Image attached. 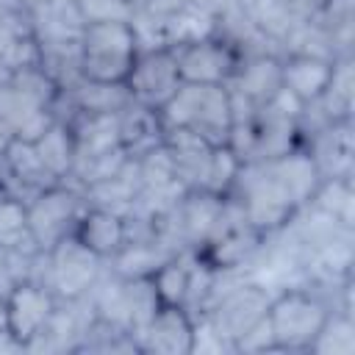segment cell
<instances>
[{
    "label": "cell",
    "mask_w": 355,
    "mask_h": 355,
    "mask_svg": "<svg viewBox=\"0 0 355 355\" xmlns=\"http://www.w3.org/2000/svg\"><path fill=\"white\" fill-rule=\"evenodd\" d=\"M58 94V83L42 64L25 67L0 80V116L14 128L17 139L36 141L55 122Z\"/></svg>",
    "instance_id": "cell-1"
},
{
    "label": "cell",
    "mask_w": 355,
    "mask_h": 355,
    "mask_svg": "<svg viewBox=\"0 0 355 355\" xmlns=\"http://www.w3.org/2000/svg\"><path fill=\"white\" fill-rule=\"evenodd\" d=\"M78 47H80L78 55L80 78L94 83H125L141 50L139 33L128 19L86 22Z\"/></svg>",
    "instance_id": "cell-2"
},
{
    "label": "cell",
    "mask_w": 355,
    "mask_h": 355,
    "mask_svg": "<svg viewBox=\"0 0 355 355\" xmlns=\"http://www.w3.org/2000/svg\"><path fill=\"white\" fill-rule=\"evenodd\" d=\"M227 197L239 202L244 219L263 236L286 227L300 211L272 172L269 161H244L233 178V186L227 189Z\"/></svg>",
    "instance_id": "cell-3"
},
{
    "label": "cell",
    "mask_w": 355,
    "mask_h": 355,
    "mask_svg": "<svg viewBox=\"0 0 355 355\" xmlns=\"http://www.w3.org/2000/svg\"><path fill=\"white\" fill-rule=\"evenodd\" d=\"M333 311L324 291L313 286H286L272 294L266 319L277 344V352H308L322 322Z\"/></svg>",
    "instance_id": "cell-4"
},
{
    "label": "cell",
    "mask_w": 355,
    "mask_h": 355,
    "mask_svg": "<svg viewBox=\"0 0 355 355\" xmlns=\"http://www.w3.org/2000/svg\"><path fill=\"white\" fill-rule=\"evenodd\" d=\"M164 130L189 128L211 144H225L233 116H230V92L227 86L205 83H180L172 100L158 111Z\"/></svg>",
    "instance_id": "cell-5"
},
{
    "label": "cell",
    "mask_w": 355,
    "mask_h": 355,
    "mask_svg": "<svg viewBox=\"0 0 355 355\" xmlns=\"http://www.w3.org/2000/svg\"><path fill=\"white\" fill-rule=\"evenodd\" d=\"M89 200L83 194V189L72 180H61L44 191H39L28 205V233L36 241V247L42 252L53 250L58 241H64L67 236L75 233L78 219L83 216Z\"/></svg>",
    "instance_id": "cell-6"
},
{
    "label": "cell",
    "mask_w": 355,
    "mask_h": 355,
    "mask_svg": "<svg viewBox=\"0 0 355 355\" xmlns=\"http://www.w3.org/2000/svg\"><path fill=\"white\" fill-rule=\"evenodd\" d=\"M108 261L83 247L75 236H67L47 250V288L58 300H80L105 272Z\"/></svg>",
    "instance_id": "cell-7"
},
{
    "label": "cell",
    "mask_w": 355,
    "mask_h": 355,
    "mask_svg": "<svg viewBox=\"0 0 355 355\" xmlns=\"http://www.w3.org/2000/svg\"><path fill=\"white\" fill-rule=\"evenodd\" d=\"M180 72L175 61V50L161 44V47H141L128 78L125 89L136 105H144L150 111H161L172 94L180 89Z\"/></svg>",
    "instance_id": "cell-8"
},
{
    "label": "cell",
    "mask_w": 355,
    "mask_h": 355,
    "mask_svg": "<svg viewBox=\"0 0 355 355\" xmlns=\"http://www.w3.org/2000/svg\"><path fill=\"white\" fill-rule=\"evenodd\" d=\"M178 72L183 83H205V86H225L236 67H239V47L222 39L219 33L197 36L172 47Z\"/></svg>",
    "instance_id": "cell-9"
},
{
    "label": "cell",
    "mask_w": 355,
    "mask_h": 355,
    "mask_svg": "<svg viewBox=\"0 0 355 355\" xmlns=\"http://www.w3.org/2000/svg\"><path fill=\"white\" fill-rule=\"evenodd\" d=\"M39 64L31 14L17 0H0V80Z\"/></svg>",
    "instance_id": "cell-10"
},
{
    "label": "cell",
    "mask_w": 355,
    "mask_h": 355,
    "mask_svg": "<svg viewBox=\"0 0 355 355\" xmlns=\"http://www.w3.org/2000/svg\"><path fill=\"white\" fill-rule=\"evenodd\" d=\"M225 86L258 108L272 103L283 89V53H269V50L241 53L239 67Z\"/></svg>",
    "instance_id": "cell-11"
},
{
    "label": "cell",
    "mask_w": 355,
    "mask_h": 355,
    "mask_svg": "<svg viewBox=\"0 0 355 355\" xmlns=\"http://www.w3.org/2000/svg\"><path fill=\"white\" fill-rule=\"evenodd\" d=\"M141 352L158 355H191L194 316L180 305H161L136 336Z\"/></svg>",
    "instance_id": "cell-12"
},
{
    "label": "cell",
    "mask_w": 355,
    "mask_h": 355,
    "mask_svg": "<svg viewBox=\"0 0 355 355\" xmlns=\"http://www.w3.org/2000/svg\"><path fill=\"white\" fill-rule=\"evenodd\" d=\"M58 305V297L33 280H22L8 288V330L28 347L36 333L47 324Z\"/></svg>",
    "instance_id": "cell-13"
},
{
    "label": "cell",
    "mask_w": 355,
    "mask_h": 355,
    "mask_svg": "<svg viewBox=\"0 0 355 355\" xmlns=\"http://www.w3.org/2000/svg\"><path fill=\"white\" fill-rule=\"evenodd\" d=\"M330 58L305 55V53H283V92H288L302 108L316 103L333 78Z\"/></svg>",
    "instance_id": "cell-14"
},
{
    "label": "cell",
    "mask_w": 355,
    "mask_h": 355,
    "mask_svg": "<svg viewBox=\"0 0 355 355\" xmlns=\"http://www.w3.org/2000/svg\"><path fill=\"white\" fill-rule=\"evenodd\" d=\"M83 247H89L94 255H100L103 261H111L128 241L125 233V216L111 211V208H100V205H86L83 216L78 219V227L72 233Z\"/></svg>",
    "instance_id": "cell-15"
},
{
    "label": "cell",
    "mask_w": 355,
    "mask_h": 355,
    "mask_svg": "<svg viewBox=\"0 0 355 355\" xmlns=\"http://www.w3.org/2000/svg\"><path fill=\"white\" fill-rule=\"evenodd\" d=\"M119 144L128 158H141L144 153L164 144V125L158 111H150L144 105H125L119 111Z\"/></svg>",
    "instance_id": "cell-16"
},
{
    "label": "cell",
    "mask_w": 355,
    "mask_h": 355,
    "mask_svg": "<svg viewBox=\"0 0 355 355\" xmlns=\"http://www.w3.org/2000/svg\"><path fill=\"white\" fill-rule=\"evenodd\" d=\"M269 166L277 175V180L283 183V189L288 191V197L294 200L297 208H305L311 202L313 191L322 183V175H319L313 158L302 147H297V150H291V153H286L280 158H272Z\"/></svg>",
    "instance_id": "cell-17"
},
{
    "label": "cell",
    "mask_w": 355,
    "mask_h": 355,
    "mask_svg": "<svg viewBox=\"0 0 355 355\" xmlns=\"http://www.w3.org/2000/svg\"><path fill=\"white\" fill-rule=\"evenodd\" d=\"M39 158L44 161V166L58 178V180H69L72 178V169H75V136H72V128L69 122L64 119H55L36 141H33Z\"/></svg>",
    "instance_id": "cell-18"
},
{
    "label": "cell",
    "mask_w": 355,
    "mask_h": 355,
    "mask_svg": "<svg viewBox=\"0 0 355 355\" xmlns=\"http://www.w3.org/2000/svg\"><path fill=\"white\" fill-rule=\"evenodd\" d=\"M194 250L178 252L172 258H166L153 275V286L155 294L161 300V305H186V294H189V280H191V263H194Z\"/></svg>",
    "instance_id": "cell-19"
},
{
    "label": "cell",
    "mask_w": 355,
    "mask_h": 355,
    "mask_svg": "<svg viewBox=\"0 0 355 355\" xmlns=\"http://www.w3.org/2000/svg\"><path fill=\"white\" fill-rule=\"evenodd\" d=\"M308 352L316 355H355V316L349 311L333 308L313 336Z\"/></svg>",
    "instance_id": "cell-20"
},
{
    "label": "cell",
    "mask_w": 355,
    "mask_h": 355,
    "mask_svg": "<svg viewBox=\"0 0 355 355\" xmlns=\"http://www.w3.org/2000/svg\"><path fill=\"white\" fill-rule=\"evenodd\" d=\"M352 200H355L352 178H322V183L313 191L308 205L333 216L336 222L352 227Z\"/></svg>",
    "instance_id": "cell-21"
},
{
    "label": "cell",
    "mask_w": 355,
    "mask_h": 355,
    "mask_svg": "<svg viewBox=\"0 0 355 355\" xmlns=\"http://www.w3.org/2000/svg\"><path fill=\"white\" fill-rule=\"evenodd\" d=\"M241 161L225 147H214V155H211V166H208V178H205V191H214V194H227V189L233 186V178L239 172Z\"/></svg>",
    "instance_id": "cell-22"
},
{
    "label": "cell",
    "mask_w": 355,
    "mask_h": 355,
    "mask_svg": "<svg viewBox=\"0 0 355 355\" xmlns=\"http://www.w3.org/2000/svg\"><path fill=\"white\" fill-rule=\"evenodd\" d=\"M83 22H100V19H133L136 6L130 0H78Z\"/></svg>",
    "instance_id": "cell-23"
},
{
    "label": "cell",
    "mask_w": 355,
    "mask_h": 355,
    "mask_svg": "<svg viewBox=\"0 0 355 355\" xmlns=\"http://www.w3.org/2000/svg\"><path fill=\"white\" fill-rule=\"evenodd\" d=\"M233 352H252V355H266V352H277L269 319L263 316L261 322H255L244 336H239L233 341Z\"/></svg>",
    "instance_id": "cell-24"
},
{
    "label": "cell",
    "mask_w": 355,
    "mask_h": 355,
    "mask_svg": "<svg viewBox=\"0 0 355 355\" xmlns=\"http://www.w3.org/2000/svg\"><path fill=\"white\" fill-rule=\"evenodd\" d=\"M17 141V133H14V128L0 116V161H3V155L11 150V144Z\"/></svg>",
    "instance_id": "cell-25"
},
{
    "label": "cell",
    "mask_w": 355,
    "mask_h": 355,
    "mask_svg": "<svg viewBox=\"0 0 355 355\" xmlns=\"http://www.w3.org/2000/svg\"><path fill=\"white\" fill-rule=\"evenodd\" d=\"M0 352H25V344L11 330H3L0 333Z\"/></svg>",
    "instance_id": "cell-26"
},
{
    "label": "cell",
    "mask_w": 355,
    "mask_h": 355,
    "mask_svg": "<svg viewBox=\"0 0 355 355\" xmlns=\"http://www.w3.org/2000/svg\"><path fill=\"white\" fill-rule=\"evenodd\" d=\"M8 330V291H0V333Z\"/></svg>",
    "instance_id": "cell-27"
},
{
    "label": "cell",
    "mask_w": 355,
    "mask_h": 355,
    "mask_svg": "<svg viewBox=\"0 0 355 355\" xmlns=\"http://www.w3.org/2000/svg\"><path fill=\"white\" fill-rule=\"evenodd\" d=\"M17 3H19V6H25V8H28V14H31V11H33V8H39L44 0H17Z\"/></svg>",
    "instance_id": "cell-28"
},
{
    "label": "cell",
    "mask_w": 355,
    "mask_h": 355,
    "mask_svg": "<svg viewBox=\"0 0 355 355\" xmlns=\"http://www.w3.org/2000/svg\"><path fill=\"white\" fill-rule=\"evenodd\" d=\"M130 3H133V6H136V3H139V0H130Z\"/></svg>",
    "instance_id": "cell-29"
}]
</instances>
